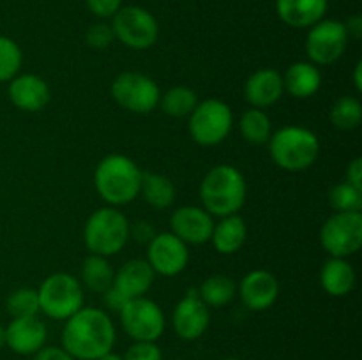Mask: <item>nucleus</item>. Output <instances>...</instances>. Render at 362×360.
I'll return each mask as SVG.
<instances>
[{"mask_svg":"<svg viewBox=\"0 0 362 360\" xmlns=\"http://www.w3.org/2000/svg\"><path fill=\"white\" fill-rule=\"evenodd\" d=\"M115 323L101 307H81L62 328V348L76 360H98L113 349Z\"/></svg>","mask_w":362,"mask_h":360,"instance_id":"1","label":"nucleus"},{"mask_svg":"<svg viewBox=\"0 0 362 360\" xmlns=\"http://www.w3.org/2000/svg\"><path fill=\"white\" fill-rule=\"evenodd\" d=\"M144 172L124 154H108L94 169V187L108 207H124L140 196Z\"/></svg>","mask_w":362,"mask_h":360,"instance_id":"2","label":"nucleus"},{"mask_svg":"<svg viewBox=\"0 0 362 360\" xmlns=\"http://www.w3.org/2000/svg\"><path fill=\"white\" fill-rule=\"evenodd\" d=\"M247 200V182L232 164L212 166L200 182L202 207L212 217L239 214Z\"/></svg>","mask_w":362,"mask_h":360,"instance_id":"3","label":"nucleus"},{"mask_svg":"<svg viewBox=\"0 0 362 360\" xmlns=\"http://www.w3.org/2000/svg\"><path fill=\"white\" fill-rule=\"evenodd\" d=\"M269 155L278 168L299 173L311 168L320 157V138L303 126H285L272 131Z\"/></svg>","mask_w":362,"mask_h":360,"instance_id":"4","label":"nucleus"},{"mask_svg":"<svg viewBox=\"0 0 362 360\" xmlns=\"http://www.w3.org/2000/svg\"><path fill=\"white\" fill-rule=\"evenodd\" d=\"M129 219L120 208L103 207L88 215L83 228V242L90 254L112 258L129 242Z\"/></svg>","mask_w":362,"mask_h":360,"instance_id":"5","label":"nucleus"},{"mask_svg":"<svg viewBox=\"0 0 362 360\" xmlns=\"http://www.w3.org/2000/svg\"><path fill=\"white\" fill-rule=\"evenodd\" d=\"M39 311L55 321H66L83 307L85 293L80 279L67 272L45 277L37 288Z\"/></svg>","mask_w":362,"mask_h":360,"instance_id":"6","label":"nucleus"},{"mask_svg":"<svg viewBox=\"0 0 362 360\" xmlns=\"http://www.w3.org/2000/svg\"><path fill=\"white\" fill-rule=\"evenodd\" d=\"M233 112L221 99L198 101L187 120V131L200 147H216L230 136L233 129Z\"/></svg>","mask_w":362,"mask_h":360,"instance_id":"7","label":"nucleus"},{"mask_svg":"<svg viewBox=\"0 0 362 360\" xmlns=\"http://www.w3.org/2000/svg\"><path fill=\"white\" fill-rule=\"evenodd\" d=\"M112 97L122 109L136 115H147L159 106L161 88L151 76L138 71L120 73L112 81Z\"/></svg>","mask_w":362,"mask_h":360,"instance_id":"8","label":"nucleus"},{"mask_svg":"<svg viewBox=\"0 0 362 360\" xmlns=\"http://www.w3.org/2000/svg\"><path fill=\"white\" fill-rule=\"evenodd\" d=\"M115 41L126 48L144 52L158 42L159 25L151 11L138 6H122L112 18Z\"/></svg>","mask_w":362,"mask_h":360,"instance_id":"9","label":"nucleus"},{"mask_svg":"<svg viewBox=\"0 0 362 360\" xmlns=\"http://www.w3.org/2000/svg\"><path fill=\"white\" fill-rule=\"evenodd\" d=\"M119 316L124 332L133 341L158 342L165 334V311L156 300L148 299L147 295L129 300L119 311Z\"/></svg>","mask_w":362,"mask_h":360,"instance_id":"10","label":"nucleus"},{"mask_svg":"<svg viewBox=\"0 0 362 360\" xmlns=\"http://www.w3.org/2000/svg\"><path fill=\"white\" fill-rule=\"evenodd\" d=\"M320 244L332 258L354 256L362 247V212H332L320 228Z\"/></svg>","mask_w":362,"mask_h":360,"instance_id":"11","label":"nucleus"},{"mask_svg":"<svg viewBox=\"0 0 362 360\" xmlns=\"http://www.w3.org/2000/svg\"><path fill=\"white\" fill-rule=\"evenodd\" d=\"M349 41L350 37L343 21L320 20L308 30L304 48L311 64L318 67L331 66L341 59Z\"/></svg>","mask_w":362,"mask_h":360,"instance_id":"12","label":"nucleus"},{"mask_svg":"<svg viewBox=\"0 0 362 360\" xmlns=\"http://www.w3.org/2000/svg\"><path fill=\"white\" fill-rule=\"evenodd\" d=\"M148 265L156 275L175 277L182 274L189 263V246L184 244L172 232L156 233L154 239L147 244Z\"/></svg>","mask_w":362,"mask_h":360,"instance_id":"13","label":"nucleus"},{"mask_svg":"<svg viewBox=\"0 0 362 360\" xmlns=\"http://www.w3.org/2000/svg\"><path fill=\"white\" fill-rule=\"evenodd\" d=\"M211 325V307L200 299L197 288L187 289L172 313L173 332L184 341H197Z\"/></svg>","mask_w":362,"mask_h":360,"instance_id":"14","label":"nucleus"},{"mask_svg":"<svg viewBox=\"0 0 362 360\" xmlns=\"http://www.w3.org/2000/svg\"><path fill=\"white\" fill-rule=\"evenodd\" d=\"M214 217L197 205H184L170 215V232L187 246H202L211 240Z\"/></svg>","mask_w":362,"mask_h":360,"instance_id":"15","label":"nucleus"},{"mask_svg":"<svg viewBox=\"0 0 362 360\" xmlns=\"http://www.w3.org/2000/svg\"><path fill=\"white\" fill-rule=\"evenodd\" d=\"M237 295L250 311L271 309L279 296V281L272 272L264 268H255L247 272L237 284Z\"/></svg>","mask_w":362,"mask_h":360,"instance_id":"16","label":"nucleus"},{"mask_svg":"<svg viewBox=\"0 0 362 360\" xmlns=\"http://www.w3.org/2000/svg\"><path fill=\"white\" fill-rule=\"evenodd\" d=\"M7 95H9L11 102L21 112L37 113L48 106L49 99H52V90L45 78L32 73H23L16 74L9 81Z\"/></svg>","mask_w":362,"mask_h":360,"instance_id":"17","label":"nucleus"},{"mask_svg":"<svg viewBox=\"0 0 362 360\" xmlns=\"http://www.w3.org/2000/svg\"><path fill=\"white\" fill-rule=\"evenodd\" d=\"M48 328L37 316L13 318L6 327V346L18 355H35L45 348Z\"/></svg>","mask_w":362,"mask_h":360,"instance_id":"18","label":"nucleus"},{"mask_svg":"<svg viewBox=\"0 0 362 360\" xmlns=\"http://www.w3.org/2000/svg\"><path fill=\"white\" fill-rule=\"evenodd\" d=\"M156 272L148 265L145 258H133L126 263L120 265L119 270H115L113 279V288L120 293L126 300L145 296L154 286Z\"/></svg>","mask_w":362,"mask_h":360,"instance_id":"19","label":"nucleus"},{"mask_svg":"<svg viewBox=\"0 0 362 360\" xmlns=\"http://www.w3.org/2000/svg\"><path fill=\"white\" fill-rule=\"evenodd\" d=\"M285 94L283 76L272 67H262L255 71L244 83V99L251 108L265 109L274 106Z\"/></svg>","mask_w":362,"mask_h":360,"instance_id":"20","label":"nucleus"},{"mask_svg":"<svg viewBox=\"0 0 362 360\" xmlns=\"http://www.w3.org/2000/svg\"><path fill=\"white\" fill-rule=\"evenodd\" d=\"M329 0H276L279 20L292 28H310L327 13Z\"/></svg>","mask_w":362,"mask_h":360,"instance_id":"21","label":"nucleus"},{"mask_svg":"<svg viewBox=\"0 0 362 360\" xmlns=\"http://www.w3.org/2000/svg\"><path fill=\"white\" fill-rule=\"evenodd\" d=\"M281 76L285 92L296 99L313 97L322 87L320 67L311 64L310 60L293 62Z\"/></svg>","mask_w":362,"mask_h":360,"instance_id":"22","label":"nucleus"},{"mask_svg":"<svg viewBox=\"0 0 362 360\" xmlns=\"http://www.w3.org/2000/svg\"><path fill=\"white\" fill-rule=\"evenodd\" d=\"M247 240V224L239 214L225 215L219 217V221H214L212 235L209 242L212 244L219 254H235L243 249V246Z\"/></svg>","mask_w":362,"mask_h":360,"instance_id":"23","label":"nucleus"},{"mask_svg":"<svg viewBox=\"0 0 362 360\" xmlns=\"http://www.w3.org/2000/svg\"><path fill=\"white\" fill-rule=\"evenodd\" d=\"M357 274L349 258H329L320 268V286L327 295L346 296L354 289Z\"/></svg>","mask_w":362,"mask_h":360,"instance_id":"24","label":"nucleus"},{"mask_svg":"<svg viewBox=\"0 0 362 360\" xmlns=\"http://www.w3.org/2000/svg\"><path fill=\"white\" fill-rule=\"evenodd\" d=\"M140 196L156 210H165L175 203L177 189L170 176L156 172H144Z\"/></svg>","mask_w":362,"mask_h":360,"instance_id":"25","label":"nucleus"},{"mask_svg":"<svg viewBox=\"0 0 362 360\" xmlns=\"http://www.w3.org/2000/svg\"><path fill=\"white\" fill-rule=\"evenodd\" d=\"M113 279H115V268L110 263V258L98 256V254H88L85 258L80 270L81 286L103 295L106 289L112 288Z\"/></svg>","mask_w":362,"mask_h":360,"instance_id":"26","label":"nucleus"},{"mask_svg":"<svg viewBox=\"0 0 362 360\" xmlns=\"http://www.w3.org/2000/svg\"><path fill=\"white\" fill-rule=\"evenodd\" d=\"M197 292L209 307H225L235 299L237 282L230 275L212 274L202 281Z\"/></svg>","mask_w":362,"mask_h":360,"instance_id":"27","label":"nucleus"},{"mask_svg":"<svg viewBox=\"0 0 362 360\" xmlns=\"http://www.w3.org/2000/svg\"><path fill=\"white\" fill-rule=\"evenodd\" d=\"M239 133L250 145H267L272 136V122L265 109H246L239 119Z\"/></svg>","mask_w":362,"mask_h":360,"instance_id":"28","label":"nucleus"},{"mask_svg":"<svg viewBox=\"0 0 362 360\" xmlns=\"http://www.w3.org/2000/svg\"><path fill=\"white\" fill-rule=\"evenodd\" d=\"M197 104V92L189 87H184V85H177L166 92H161L158 108H161L163 113L172 116V119H182V116H189Z\"/></svg>","mask_w":362,"mask_h":360,"instance_id":"29","label":"nucleus"},{"mask_svg":"<svg viewBox=\"0 0 362 360\" xmlns=\"http://www.w3.org/2000/svg\"><path fill=\"white\" fill-rule=\"evenodd\" d=\"M329 120L339 131H354L362 122V102L356 95H341L332 104Z\"/></svg>","mask_w":362,"mask_h":360,"instance_id":"30","label":"nucleus"},{"mask_svg":"<svg viewBox=\"0 0 362 360\" xmlns=\"http://www.w3.org/2000/svg\"><path fill=\"white\" fill-rule=\"evenodd\" d=\"M23 66V52L14 39L0 35V83H9Z\"/></svg>","mask_w":362,"mask_h":360,"instance_id":"31","label":"nucleus"},{"mask_svg":"<svg viewBox=\"0 0 362 360\" xmlns=\"http://www.w3.org/2000/svg\"><path fill=\"white\" fill-rule=\"evenodd\" d=\"M327 198L332 212H362V189L346 180L336 184Z\"/></svg>","mask_w":362,"mask_h":360,"instance_id":"32","label":"nucleus"},{"mask_svg":"<svg viewBox=\"0 0 362 360\" xmlns=\"http://www.w3.org/2000/svg\"><path fill=\"white\" fill-rule=\"evenodd\" d=\"M7 313L11 318H25L37 316L39 311V296L37 289L34 288H18L7 296Z\"/></svg>","mask_w":362,"mask_h":360,"instance_id":"33","label":"nucleus"},{"mask_svg":"<svg viewBox=\"0 0 362 360\" xmlns=\"http://www.w3.org/2000/svg\"><path fill=\"white\" fill-rule=\"evenodd\" d=\"M85 41L90 48L94 49H106L113 41H115V34H113L112 23L106 21H98V23L90 25L85 34Z\"/></svg>","mask_w":362,"mask_h":360,"instance_id":"34","label":"nucleus"},{"mask_svg":"<svg viewBox=\"0 0 362 360\" xmlns=\"http://www.w3.org/2000/svg\"><path fill=\"white\" fill-rule=\"evenodd\" d=\"M124 360H163V352L158 342L134 341L124 353Z\"/></svg>","mask_w":362,"mask_h":360,"instance_id":"35","label":"nucleus"},{"mask_svg":"<svg viewBox=\"0 0 362 360\" xmlns=\"http://www.w3.org/2000/svg\"><path fill=\"white\" fill-rule=\"evenodd\" d=\"M124 0H85L88 11H90L94 16L106 20V18H113L119 9L122 7Z\"/></svg>","mask_w":362,"mask_h":360,"instance_id":"36","label":"nucleus"},{"mask_svg":"<svg viewBox=\"0 0 362 360\" xmlns=\"http://www.w3.org/2000/svg\"><path fill=\"white\" fill-rule=\"evenodd\" d=\"M156 228L148 221H138L129 224V239L138 240L140 244H148L156 236Z\"/></svg>","mask_w":362,"mask_h":360,"instance_id":"37","label":"nucleus"},{"mask_svg":"<svg viewBox=\"0 0 362 360\" xmlns=\"http://www.w3.org/2000/svg\"><path fill=\"white\" fill-rule=\"evenodd\" d=\"M32 360H76L62 346H45L39 349Z\"/></svg>","mask_w":362,"mask_h":360,"instance_id":"38","label":"nucleus"},{"mask_svg":"<svg viewBox=\"0 0 362 360\" xmlns=\"http://www.w3.org/2000/svg\"><path fill=\"white\" fill-rule=\"evenodd\" d=\"M103 302H105V306L108 307L110 311H117V313H119L129 300L124 299V296L112 286V288L106 289V292L103 293Z\"/></svg>","mask_w":362,"mask_h":360,"instance_id":"39","label":"nucleus"},{"mask_svg":"<svg viewBox=\"0 0 362 360\" xmlns=\"http://www.w3.org/2000/svg\"><path fill=\"white\" fill-rule=\"evenodd\" d=\"M346 182H350L352 186L362 189V159L356 157L354 161H350L349 168H346Z\"/></svg>","mask_w":362,"mask_h":360,"instance_id":"40","label":"nucleus"},{"mask_svg":"<svg viewBox=\"0 0 362 360\" xmlns=\"http://www.w3.org/2000/svg\"><path fill=\"white\" fill-rule=\"evenodd\" d=\"M346 34H349L350 39H359L362 35V18L359 14H354L349 20L345 21Z\"/></svg>","mask_w":362,"mask_h":360,"instance_id":"41","label":"nucleus"},{"mask_svg":"<svg viewBox=\"0 0 362 360\" xmlns=\"http://www.w3.org/2000/svg\"><path fill=\"white\" fill-rule=\"evenodd\" d=\"M354 85H356L357 92H362V60L354 67Z\"/></svg>","mask_w":362,"mask_h":360,"instance_id":"42","label":"nucleus"},{"mask_svg":"<svg viewBox=\"0 0 362 360\" xmlns=\"http://www.w3.org/2000/svg\"><path fill=\"white\" fill-rule=\"evenodd\" d=\"M98 360H124V356L117 355V353H113V352H110V353H106V355H103L101 359H98Z\"/></svg>","mask_w":362,"mask_h":360,"instance_id":"43","label":"nucleus"},{"mask_svg":"<svg viewBox=\"0 0 362 360\" xmlns=\"http://www.w3.org/2000/svg\"><path fill=\"white\" fill-rule=\"evenodd\" d=\"M4 346H6V327L0 325V348H4Z\"/></svg>","mask_w":362,"mask_h":360,"instance_id":"44","label":"nucleus"},{"mask_svg":"<svg viewBox=\"0 0 362 360\" xmlns=\"http://www.w3.org/2000/svg\"><path fill=\"white\" fill-rule=\"evenodd\" d=\"M223 360H240V359H235V356H228V359H223Z\"/></svg>","mask_w":362,"mask_h":360,"instance_id":"45","label":"nucleus"}]
</instances>
